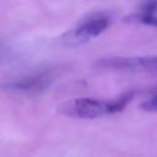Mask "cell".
I'll use <instances>...</instances> for the list:
<instances>
[{
	"mask_svg": "<svg viewBox=\"0 0 157 157\" xmlns=\"http://www.w3.org/2000/svg\"><path fill=\"white\" fill-rule=\"evenodd\" d=\"M58 112L75 119H96L110 114V103L96 98L80 97L63 102Z\"/></svg>",
	"mask_w": 157,
	"mask_h": 157,
	"instance_id": "obj_1",
	"label": "cell"
},
{
	"mask_svg": "<svg viewBox=\"0 0 157 157\" xmlns=\"http://www.w3.org/2000/svg\"><path fill=\"white\" fill-rule=\"evenodd\" d=\"M97 67L123 70V71H146L150 74H157V55L150 56H110L102 58L96 63Z\"/></svg>",
	"mask_w": 157,
	"mask_h": 157,
	"instance_id": "obj_2",
	"label": "cell"
},
{
	"mask_svg": "<svg viewBox=\"0 0 157 157\" xmlns=\"http://www.w3.org/2000/svg\"><path fill=\"white\" fill-rule=\"evenodd\" d=\"M109 25L110 18L108 16H94L85 23H82L81 26H78L77 28L66 32L61 39L67 44H82L104 32L109 27Z\"/></svg>",
	"mask_w": 157,
	"mask_h": 157,
	"instance_id": "obj_3",
	"label": "cell"
},
{
	"mask_svg": "<svg viewBox=\"0 0 157 157\" xmlns=\"http://www.w3.org/2000/svg\"><path fill=\"white\" fill-rule=\"evenodd\" d=\"M48 85V77L47 75H38V76H31L25 77L18 81L7 83L5 87L12 91H20V92H36L40 91L43 87Z\"/></svg>",
	"mask_w": 157,
	"mask_h": 157,
	"instance_id": "obj_4",
	"label": "cell"
},
{
	"mask_svg": "<svg viewBox=\"0 0 157 157\" xmlns=\"http://www.w3.org/2000/svg\"><path fill=\"white\" fill-rule=\"evenodd\" d=\"M134 98V93L132 92H128V93H124L121 94L119 98L114 99V101H110V114H115V113H119L121 110L125 109V107L130 103V101Z\"/></svg>",
	"mask_w": 157,
	"mask_h": 157,
	"instance_id": "obj_5",
	"label": "cell"
},
{
	"mask_svg": "<svg viewBox=\"0 0 157 157\" xmlns=\"http://www.w3.org/2000/svg\"><path fill=\"white\" fill-rule=\"evenodd\" d=\"M141 108L146 112H157V94L141 104Z\"/></svg>",
	"mask_w": 157,
	"mask_h": 157,
	"instance_id": "obj_6",
	"label": "cell"
}]
</instances>
